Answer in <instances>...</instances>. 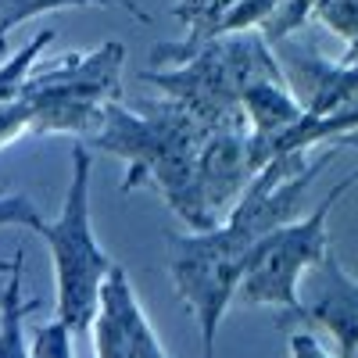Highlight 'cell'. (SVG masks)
Instances as JSON below:
<instances>
[{"label":"cell","instance_id":"5b68a950","mask_svg":"<svg viewBox=\"0 0 358 358\" xmlns=\"http://www.w3.org/2000/svg\"><path fill=\"white\" fill-rule=\"evenodd\" d=\"M251 251L255 248H248L226 222L215 229H187L169 241V276L197 322L204 358H215V334L229 305H236Z\"/></svg>","mask_w":358,"mask_h":358},{"label":"cell","instance_id":"6da1fadb","mask_svg":"<svg viewBox=\"0 0 358 358\" xmlns=\"http://www.w3.org/2000/svg\"><path fill=\"white\" fill-rule=\"evenodd\" d=\"M212 136L194 111L165 97L162 104H108L101 129L86 143L115 155L129 165L122 194L136 187H155L165 204L187 222V229H204L197 204V158L204 140Z\"/></svg>","mask_w":358,"mask_h":358},{"label":"cell","instance_id":"52a82bcc","mask_svg":"<svg viewBox=\"0 0 358 358\" xmlns=\"http://www.w3.org/2000/svg\"><path fill=\"white\" fill-rule=\"evenodd\" d=\"M90 337H94V358H169L122 265H115L104 283Z\"/></svg>","mask_w":358,"mask_h":358},{"label":"cell","instance_id":"ba28073f","mask_svg":"<svg viewBox=\"0 0 358 358\" xmlns=\"http://www.w3.org/2000/svg\"><path fill=\"white\" fill-rule=\"evenodd\" d=\"M297 322H312L330 334L341 358H358V280L341 265L334 248L301 283Z\"/></svg>","mask_w":358,"mask_h":358},{"label":"cell","instance_id":"ac0fdd59","mask_svg":"<svg viewBox=\"0 0 358 358\" xmlns=\"http://www.w3.org/2000/svg\"><path fill=\"white\" fill-rule=\"evenodd\" d=\"M348 140H355V143H358V136H348Z\"/></svg>","mask_w":358,"mask_h":358},{"label":"cell","instance_id":"8fae6325","mask_svg":"<svg viewBox=\"0 0 358 358\" xmlns=\"http://www.w3.org/2000/svg\"><path fill=\"white\" fill-rule=\"evenodd\" d=\"M50 40H54V33H50V29H43V33H36L22 50H15L11 57L0 62V104L22 97V86H25L29 72L36 69V62L43 57V50L50 47Z\"/></svg>","mask_w":358,"mask_h":358},{"label":"cell","instance_id":"7a4b0ae2","mask_svg":"<svg viewBox=\"0 0 358 358\" xmlns=\"http://www.w3.org/2000/svg\"><path fill=\"white\" fill-rule=\"evenodd\" d=\"M90 179H94V155H90L86 140H79L72 147L62 212L40 233L54 262V319H62L72 334H90L104 297V283L115 273V258L101 248L94 233Z\"/></svg>","mask_w":358,"mask_h":358},{"label":"cell","instance_id":"9a60e30c","mask_svg":"<svg viewBox=\"0 0 358 358\" xmlns=\"http://www.w3.org/2000/svg\"><path fill=\"white\" fill-rule=\"evenodd\" d=\"M290 358H341V355H330L319 344L315 334L297 330V334H290Z\"/></svg>","mask_w":358,"mask_h":358},{"label":"cell","instance_id":"e0dca14e","mask_svg":"<svg viewBox=\"0 0 358 358\" xmlns=\"http://www.w3.org/2000/svg\"><path fill=\"white\" fill-rule=\"evenodd\" d=\"M11 265H15V262H0V273H11Z\"/></svg>","mask_w":358,"mask_h":358},{"label":"cell","instance_id":"7c38bea8","mask_svg":"<svg viewBox=\"0 0 358 358\" xmlns=\"http://www.w3.org/2000/svg\"><path fill=\"white\" fill-rule=\"evenodd\" d=\"M315 18L344 43L358 40V0H319Z\"/></svg>","mask_w":358,"mask_h":358},{"label":"cell","instance_id":"30bf717a","mask_svg":"<svg viewBox=\"0 0 358 358\" xmlns=\"http://www.w3.org/2000/svg\"><path fill=\"white\" fill-rule=\"evenodd\" d=\"M65 8H115V11L133 15L136 22H151V15H147L136 0H0V50H4L11 29L25 25L36 15L65 11Z\"/></svg>","mask_w":358,"mask_h":358},{"label":"cell","instance_id":"9c48e42d","mask_svg":"<svg viewBox=\"0 0 358 358\" xmlns=\"http://www.w3.org/2000/svg\"><path fill=\"white\" fill-rule=\"evenodd\" d=\"M33 301L22 297V251H15L11 283L0 294V358H33V341L25 337V315Z\"/></svg>","mask_w":358,"mask_h":358},{"label":"cell","instance_id":"277c9868","mask_svg":"<svg viewBox=\"0 0 358 358\" xmlns=\"http://www.w3.org/2000/svg\"><path fill=\"white\" fill-rule=\"evenodd\" d=\"M355 183H358V169L344 179V183H337L330 190V197L319 201L308 215L294 219V222H287L276 233L265 236L248 258L241 290H236V305L283 308L287 312L283 322L297 319V312H301V283L326 258V251H330V233H326L330 212Z\"/></svg>","mask_w":358,"mask_h":358},{"label":"cell","instance_id":"5bb4252c","mask_svg":"<svg viewBox=\"0 0 358 358\" xmlns=\"http://www.w3.org/2000/svg\"><path fill=\"white\" fill-rule=\"evenodd\" d=\"M0 226H25L33 233H43L47 219L40 215V208L33 197L25 194H0Z\"/></svg>","mask_w":358,"mask_h":358},{"label":"cell","instance_id":"4fadbf2b","mask_svg":"<svg viewBox=\"0 0 358 358\" xmlns=\"http://www.w3.org/2000/svg\"><path fill=\"white\" fill-rule=\"evenodd\" d=\"M72 337L62 319L40 322L33 330V358H72Z\"/></svg>","mask_w":358,"mask_h":358},{"label":"cell","instance_id":"2e32d148","mask_svg":"<svg viewBox=\"0 0 358 358\" xmlns=\"http://www.w3.org/2000/svg\"><path fill=\"white\" fill-rule=\"evenodd\" d=\"M344 65H351V62H358V40L355 43H348V50H344V57H341Z\"/></svg>","mask_w":358,"mask_h":358},{"label":"cell","instance_id":"3957f363","mask_svg":"<svg viewBox=\"0 0 358 358\" xmlns=\"http://www.w3.org/2000/svg\"><path fill=\"white\" fill-rule=\"evenodd\" d=\"M122 69L126 47L115 40L50 65L36 62L22 86V101L33 108L29 133H76L90 140L101 129L108 104L122 97Z\"/></svg>","mask_w":358,"mask_h":358},{"label":"cell","instance_id":"8992f818","mask_svg":"<svg viewBox=\"0 0 358 358\" xmlns=\"http://www.w3.org/2000/svg\"><path fill=\"white\" fill-rule=\"evenodd\" d=\"M262 165L265 162L251 140V129H222L204 140L197 158V204L204 229H215L229 219Z\"/></svg>","mask_w":358,"mask_h":358}]
</instances>
